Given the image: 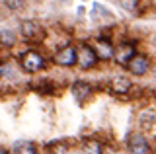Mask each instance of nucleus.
Instances as JSON below:
<instances>
[{
    "mask_svg": "<svg viewBox=\"0 0 156 154\" xmlns=\"http://www.w3.org/2000/svg\"><path fill=\"white\" fill-rule=\"evenodd\" d=\"M127 66H129V70L133 72L135 76H143L144 72L148 70V59H146V57H143V55H135Z\"/></svg>",
    "mask_w": 156,
    "mask_h": 154,
    "instance_id": "5",
    "label": "nucleus"
},
{
    "mask_svg": "<svg viewBox=\"0 0 156 154\" xmlns=\"http://www.w3.org/2000/svg\"><path fill=\"white\" fill-rule=\"evenodd\" d=\"M92 94V86L88 82H82V80H78V82L72 84V96H74L76 100H84L88 96Z\"/></svg>",
    "mask_w": 156,
    "mask_h": 154,
    "instance_id": "8",
    "label": "nucleus"
},
{
    "mask_svg": "<svg viewBox=\"0 0 156 154\" xmlns=\"http://www.w3.org/2000/svg\"><path fill=\"white\" fill-rule=\"evenodd\" d=\"M23 2H26V0H4L6 8H10V10H20V8L23 6Z\"/></svg>",
    "mask_w": 156,
    "mask_h": 154,
    "instance_id": "15",
    "label": "nucleus"
},
{
    "mask_svg": "<svg viewBox=\"0 0 156 154\" xmlns=\"http://www.w3.org/2000/svg\"><path fill=\"white\" fill-rule=\"evenodd\" d=\"M86 150L90 152V154H101V146L98 142H88L86 144Z\"/></svg>",
    "mask_w": 156,
    "mask_h": 154,
    "instance_id": "16",
    "label": "nucleus"
},
{
    "mask_svg": "<svg viewBox=\"0 0 156 154\" xmlns=\"http://www.w3.org/2000/svg\"><path fill=\"white\" fill-rule=\"evenodd\" d=\"M0 76H2V66H0Z\"/></svg>",
    "mask_w": 156,
    "mask_h": 154,
    "instance_id": "18",
    "label": "nucleus"
},
{
    "mask_svg": "<svg viewBox=\"0 0 156 154\" xmlns=\"http://www.w3.org/2000/svg\"><path fill=\"white\" fill-rule=\"evenodd\" d=\"M43 65H45V61H43V57L39 55L37 51H27L26 55L22 57V66H23L27 72H37V70H41Z\"/></svg>",
    "mask_w": 156,
    "mask_h": 154,
    "instance_id": "1",
    "label": "nucleus"
},
{
    "mask_svg": "<svg viewBox=\"0 0 156 154\" xmlns=\"http://www.w3.org/2000/svg\"><path fill=\"white\" fill-rule=\"evenodd\" d=\"M14 154H37V148L29 141H18L14 142Z\"/></svg>",
    "mask_w": 156,
    "mask_h": 154,
    "instance_id": "9",
    "label": "nucleus"
},
{
    "mask_svg": "<svg viewBox=\"0 0 156 154\" xmlns=\"http://www.w3.org/2000/svg\"><path fill=\"white\" fill-rule=\"evenodd\" d=\"M96 53H98L100 59H111V57H113V49H111V45L107 41H100V43H98Z\"/></svg>",
    "mask_w": 156,
    "mask_h": 154,
    "instance_id": "11",
    "label": "nucleus"
},
{
    "mask_svg": "<svg viewBox=\"0 0 156 154\" xmlns=\"http://www.w3.org/2000/svg\"><path fill=\"white\" fill-rule=\"evenodd\" d=\"M55 62L61 66H72L78 62V53L72 47H62L58 53H55Z\"/></svg>",
    "mask_w": 156,
    "mask_h": 154,
    "instance_id": "3",
    "label": "nucleus"
},
{
    "mask_svg": "<svg viewBox=\"0 0 156 154\" xmlns=\"http://www.w3.org/2000/svg\"><path fill=\"white\" fill-rule=\"evenodd\" d=\"M14 43H16V33H14L12 30H2L0 31V45L12 47Z\"/></svg>",
    "mask_w": 156,
    "mask_h": 154,
    "instance_id": "12",
    "label": "nucleus"
},
{
    "mask_svg": "<svg viewBox=\"0 0 156 154\" xmlns=\"http://www.w3.org/2000/svg\"><path fill=\"white\" fill-rule=\"evenodd\" d=\"M0 154H8V152H6V148H2V146H0Z\"/></svg>",
    "mask_w": 156,
    "mask_h": 154,
    "instance_id": "17",
    "label": "nucleus"
},
{
    "mask_svg": "<svg viewBox=\"0 0 156 154\" xmlns=\"http://www.w3.org/2000/svg\"><path fill=\"white\" fill-rule=\"evenodd\" d=\"M119 6L127 12H136L139 10V0H119Z\"/></svg>",
    "mask_w": 156,
    "mask_h": 154,
    "instance_id": "14",
    "label": "nucleus"
},
{
    "mask_svg": "<svg viewBox=\"0 0 156 154\" xmlns=\"http://www.w3.org/2000/svg\"><path fill=\"white\" fill-rule=\"evenodd\" d=\"M98 59H100V57H98V53L92 49V47H88V45H82V49L78 51V66H80V68H84V70L92 68V66L96 65Z\"/></svg>",
    "mask_w": 156,
    "mask_h": 154,
    "instance_id": "2",
    "label": "nucleus"
},
{
    "mask_svg": "<svg viewBox=\"0 0 156 154\" xmlns=\"http://www.w3.org/2000/svg\"><path fill=\"white\" fill-rule=\"evenodd\" d=\"M133 57H135L133 45H121L119 49H117V53H115V61L119 62V65H129Z\"/></svg>",
    "mask_w": 156,
    "mask_h": 154,
    "instance_id": "7",
    "label": "nucleus"
},
{
    "mask_svg": "<svg viewBox=\"0 0 156 154\" xmlns=\"http://www.w3.org/2000/svg\"><path fill=\"white\" fill-rule=\"evenodd\" d=\"M22 35L29 41H39L43 37V30L37 22L26 20V22H22Z\"/></svg>",
    "mask_w": 156,
    "mask_h": 154,
    "instance_id": "4",
    "label": "nucleus"
},
{
    "mask_svg": "<svg viewBox=\"0 0 156 154\" xmlns=\"http://www.w3.org/2000/svg\"><path fill=\"white\" fill-rule=\"evenodd\" d=\"M129 150L133 154H146L148 152V142L143 135H133L129 138Z\"/></svg>",
    "mask_w": 156,
    "mask_h": 154,
    "instance_id": "6",
    "label": "nucleus"
},
{
    "mask_svg": "<svg viewBox=\"0 0 156 154\" xmlns=\"http://www.w3.org/2000/svg\"><path fill=\"white\" fill-rule=\"evenodd\" d=\"M111 88H113L115 94H127L131 90V80L125 78V76H119V78H115L111 82Z\"/></svg>",
    "mask_w": 156,
    "mask_h": 154,
    "instance_id": "10",
    "label": "nucleus"
},
{
    "mask_svg": "<svg viewBox=\"0 0 156 154\" xmlns=\"http://www.w3.org/2000/svg\"><path fill=\"white\" fill-rule=\"evenodd\" d=\"M154 113L152 111H144V113H140V119H139V123H140V127H152L154 125Z\"/></svg>",
    "mask_w": 156,
    "mask_h": 154,
    "instance_id": "13",
    "label": "nucleus"
}]
</instances>
